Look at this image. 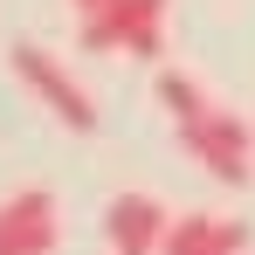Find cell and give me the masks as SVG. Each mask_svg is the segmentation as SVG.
<instances>
[{
  "label": "cell",
  "mask_w": 255,
  "mask_h": 255,
  "mask_svg": "<svg viewBox=\"0 0 255 255\" xmlns=\"http://www.w3.org/2000/svg\"><path fill=\"white\" fill-rule=\"evenodd\" d=\"M179 145H186L193 166L214 172L221 186H249V172H255V131H249V118H235V111L214 104L200 125H179Z\"/></svg>",
  "instance_id": "6da1fadb"
},
{
  "label": "cell",
  "mask_w": 255,
  "mask_h": 255,
  "mask_svg": "<svg viewBox=\"0 0 255 255\" xmlns=\"http://www.w3.org/2000/svg\"><path fill=\"white\" fill-rule=\"evenodd\" d=\"M14 76L28 83V97H35V104H42L62 131H97V97H90V90L76 83V76H69L48 48L21 42V48H14Z\"/></svg>",
  "instance_id": "7a4b0ae2"
},
{
  "label": "cell",
  "mask_w": 255,
  "mask_h": 255,
  "mask_svg": "<svg viewBox=\"0 0 255 255\" xmlns=\"http://www.w3.org/2000/svg\"><path fill=\"white\" fill-rule=\"evenodd\" d=\"M76 35L83 48H131L138 62H159L166 55V0H111L104 14H90L76 21Z\"/></svg>",
  "instance_id": "3957f363"
},
{
  "label": "cell",
  "mask_w": 255,
  "mask_h": 255,
  "mask_svg": "<svg viewBox=\"0 0 255 255\" xmlns=\"http://www.w3.org/2000/svg\"><path fill=\"white\" fill-rule=\"evenodd\" d=\"M62 242V207L48 186H21L0 200V255H55Z\"/></svg>",
  "instance_id": "277c9868"
},
{
  "label": "cell",
  "mask_w": 255,
  "mask_h": 255,
  "mask_svg": "<svg viewBox=\"0 0 255 255\" xmlns=\"http://www.w3.org/2000/svg\"><path fill=\"white\" fill-rule=\"evenodd\" d=\"M166 235H172V214L152 200V193H118L104 207V242L111 255H166Z\"/></svg>",
  "instance_id": "5b68a950"
},
{
  "label": "cell",
  "mask_w": 255,
  "mask_h": 255,
  "mask_svg": "<svg viewBox=\"0 0 255 255\" xmlns=\"http://www.w3.org/2000/svg\"><path fill=\"white\" fill-rule=\"evenodd\" d=\"M249 249V221L235 214H172L166 255H242Z\"/></svg>",
  "instance_id": "8992f818"
},
{
  "label": "cell",
  "mask_w": 255,
  "mask_h": 255,
  "mask_svg": "<svg viewBox=\"0 0 255 255\" xmlns=\"http://www.w3.org/2000/svg\"><path fill=\"white\" fill-rule=\"evenodd\" d=\"M159 104L172 111V125H200V118L214 111V97L193 83L186 69H166V76H159Z\"/></svg>",
  "instance_id": "52a82bcc"
},
{
  "label": "cell",
  "mask_w": 255,
  "mask_h": 255,
  "mask_svg": "<svg viewBox=\"0 0 255 255\" xmlns=\"http://www.w3.org/2000/svg\"><path fill=\"white\" fill-rule=\"evenodd\" d=\"M111 0H76V21H90V14H104Z\"/></svg>",
  "instance_id": "ba28073f"
}]
</instances>
